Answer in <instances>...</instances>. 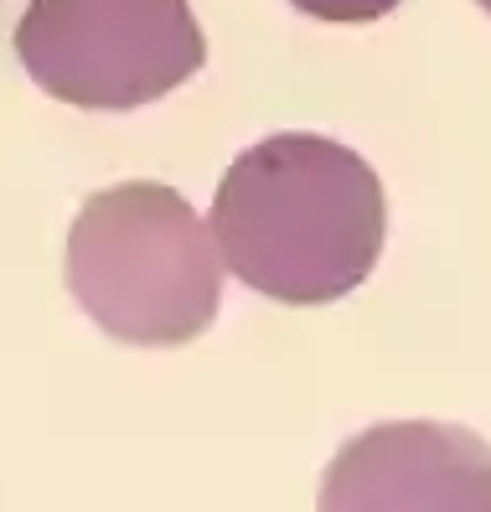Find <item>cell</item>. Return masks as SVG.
<instances>
[{
    "instance_id": "obj_1",
    "label": "cell",
    "mask_w": 491,
    "mask_h": 512,
    "mask_svg": "<svg viewBox=\"0 0 491 512\" xmlns=\"http://www.w3.org/2000/svg\"><path fill=\"white\" fill-rule=\"evenodd\" d=\"M207 228L249 290L280 306H331L378 269L388 197L357 150L285 130L223 171Z\"/></svg>"
},
{
    "instance_id": "obj_2",
    "label": "cell",
    "mask_w": 491,
    "mask_h": 512,
    "mask_svg": "<svg viewBox=\"0 0 491 512\" xmlns=\"http://www.w3.org/2000/svg\"><path fill=\"white\" fill-rule=\"evenodd\" d=\"M68 290L114 342L181 347L218 321L223 254L176 187L119 182L68 228Z\"/></svg>"
},
{
    "instance_id": "obj_3",
    "label": "cell",
    "mask_w": 491,
    "mask_h": 512,
    "mask_svg": "<svg viewBox=\"0 0 491 512\" xmlns=\"http://www.w3.org/2000/svg\"><path fill=\"white\" fill-rule=\"evenodd\" d=\"M16 57L57 104L125 114L197 78L207 37L187 0H32Z\"/></svg>"
},
{
    "instance_id": "obj_4",
    "label": "cell",
    "mask_w": 491,
    "mask_h": 512,
    "mask_svg": "<svg viewBox=\"0 0 491 512\" xmlns=\"http://www.w3.org/2000/svg\"><path fill=\"white\" fill-rule=\"evenodd\" d=\"M321 507H440L491 512V445L460 425L393 419L336 450Z\"/></svg>"
},
{
    "instance_id": "obj_5",
    "label": "cell",
    "mask_w": 491,
    "mask_h": 512,
    "mask_svg": "<svg viewBox=\"0 0 491 512\" xmlns=\"http://www.w3.org/2000/svg\"><path fill=\"white\" fill-rule=\"evenodd\" d=\"M295 11H305L311 21H336V26H362V21H378L388 16L398 0H290Z\"/></svg>"
},
{
    "instance_id": "obj_6",
    "label": "cell",
    "mask_w": 491,
    "mask_h": 512,
    "mask_svg": "<svg viewBox=\"0 0 491 512\" xmlns=\"http://www.w3.org/2000/svg\"><path fill=\"white\" fill-rule=\"evenodd\" d=\"M476 6H481V11H486V16H491V0H476Z\"/></svg>"
}]
</instances>
